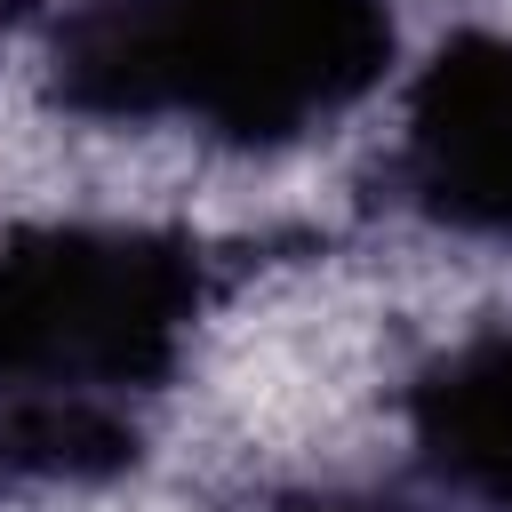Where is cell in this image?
<instances>
[{
	"instance_id": "6da1fadb",
	"label": "cell",
	"mask_w": 512,
	"mask_h": 512,
	"mask_svg": "<svg viewBox=\"0 0 512 512\" xmlns=\"http://www.w3.org/2000/svg\"><path fill=\"white\" fill-rule=\"evenodd\" d=\"M208 264L184 232L48 224L0 248V440L8 472L104 480L136 456L152 400L192 336Z\"/></svg>"
},
{
	"instance_id": "7a4b0ae2",
	"label": "cell",
	"mask_w": 512,
	"mask_h": 512,
	"mask_svg": "<svg viewBox=\"0 0 512 512\" xmlns=\"http://www.w3.org/2000/svg\"><path fill=\"white\" fill-rule=\"evenodd\" d=\"M392 64L384 0H88L48 40L64 112L192 120L216 144H296Z\"/></svg>"
},
{
	"instance_id": "3957f363",
	"label": "cell",
	"mask_w": 512,
	"mask_h": 512,
	"mask_svg": "<svg viewBox=\"0 0 512 512\" xmlns=\"http://www.w3.org/2000/svg\"><path fill=\"white\" fill-rule=\"evenodd\" d=\"M400 192L448 232L512 240V32H456L424 56L400 120Z\"/></svg>"
},
{
	"instance_id": "277c9868",
	"label": "cell",
	"mask_w": 512,
	"mask_h": 512,
	"mask_svg": "<svg viewBox=\"0 0 512 512\" xmlns=\"http://www.w3.org/2000/svg\"><path fill=\"white\" fill-rule=\"evenodd\" d=\"M408 424L424 472L448 496L512 512V328L440 352L408 392Z\"/></svg>"
},
{
	"instance_id": "5b68a950",
	"label": "cell",
	"mask_w": 512,
	"mask_h": 512,
	"mask_svg": "<svg viewBox=\"0 0 512 512\" xmlns=\"http://www.w3.org/2000/svg\"><path fill=\"white\" fill-rule=\"evenodd\" d=\"M264 512H408L400 496H368V488H304V496H280Z\"/></svg>"
},
{
	"instance_id": "8992f818",
	"label": "cell",
	"mask_w": 512,
	"mask_h": 512,
	"mask_svg": "<svg viewBox=\"0 0 512 512\" xmlns=\"http://www.w3.org/2000/svg\"><path fill=\"white\" fill-rule=\"evenodd\" d=\"M8 16H16V0H0V24H8Z\"/></svg>"
},
{
	"instance_id": "52a82bcc",
	"label": "cell",
	"mask_w": 512,
	"mask_h": 512,
	"mask_svg": "<svg viewBox=\"0 0 512 512\" xmlns=\"http://www.w3.org/2000/svg\"><path fill=\"white\" fill-rule=\"evenodd\" d=\"M0 472H8V440H0Z\"/></svg>"
}]
</instances>
